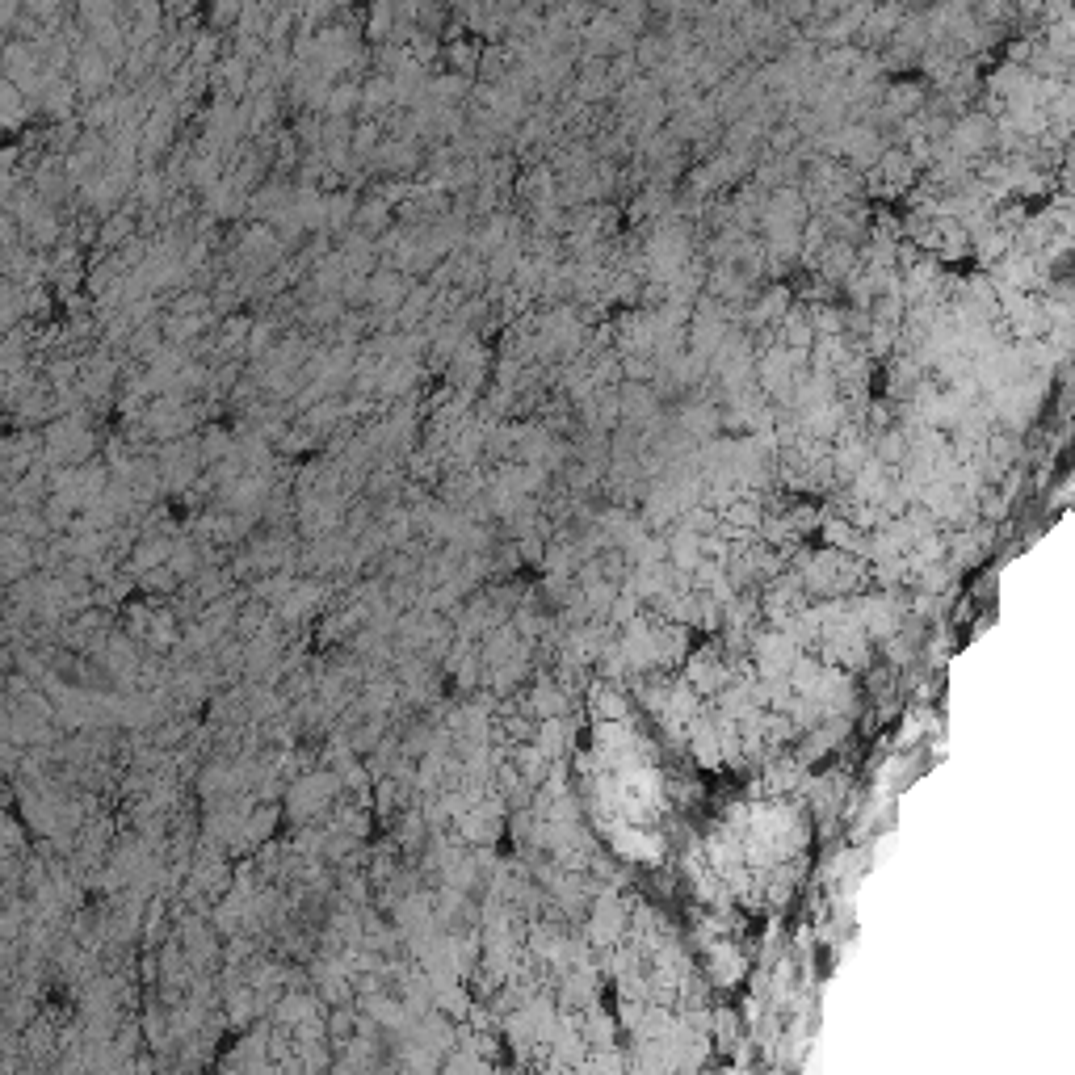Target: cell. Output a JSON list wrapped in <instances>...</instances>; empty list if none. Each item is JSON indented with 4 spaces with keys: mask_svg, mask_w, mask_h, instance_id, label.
<instances>
[{
    "mask_svg": "<svg viewBox=\"0 0 1075 1075\" xmlns=\"http://www.w3.org/2000/svg\"><path fill=\"white\" fill-rule=\"evenodd\" d=\"M122 5L126 0H76V26L84 34L105 30V26H122Z\"/></svg>",
    "mask_w": 1075,
    "mask_h": 1075,
    "instance_id": "obj_1",
    "label": "cell"
},
{
    "mask_svg": "<svg viewBox=\"0 0 1075 1075\" xmlns=\"http://www.w3.org/2000/svg\"><path fill=\"white\" fill-rule=\"evenodd\" d=\"M446 59L454 63V72H458V76H471L479 63H483V55H479V47H475L471 38H454L450 47H446Z\"/></svg>",
    "mask_w": 1075,
    "mask_h": 1075,
    "instance_id": "obj_2",
    "label": "cell"
}]
</instances>
